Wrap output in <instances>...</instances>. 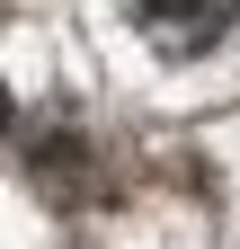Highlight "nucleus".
<instances>
[{"label":"nucleus","instance_id":"obj_1","mask_svg":"<svg viewBox=\"0 0 240 249\" xmlns=\"http://www.w3.org/2000/svg\"><path fill=\"white\" fill-rule=\"evenodd\" d=\"M116 9L134 18L142 45H160V53H205V45L231 36L240 0H116Z\"/></svg>","mask_w":240,"mask_h":249},{"label":"nucleus","instance_id":"obj_2","mask_svg":"<svg viewBox=\"0 0 240 249\" xmlns=\"http://www.w3.org/2000/svg\"><path fill=\"white\" fill-rule=\"evenodd\" d=\"M0 134H9V80H0Z\"/></svg>","mask_w":240,"mask_h":249}]
</instances>
